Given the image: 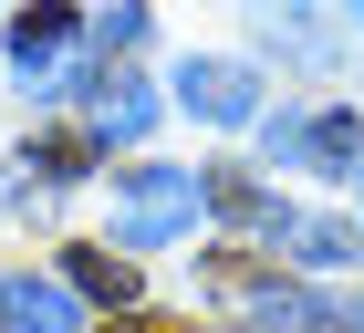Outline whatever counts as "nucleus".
Here are the masks:
<instances>
[{
  "instance_id": "f257e3e1",
  "label": "nucleus",
  "mask_w": 364,
  "mask_h": 333,
  "mask_svg": "<svg viewBox=\"0 0 364 333\" xmlns=\"http://www.w3.org/2000/svg\"><path fill=\"white\" fill-rule=\"evenodd\" d=\"M198 198H208V177H188V166H136L114 198V250H167L198 219Z\"/></svg>"
},
{
  "instance_id": "f03ea898",
  "label": "nucleus",
  "mask_w": 364,
  "mask_h": 333,
  "mask_svg": "<svg viewBox=\"0 0 364 333\" xmlns=\"http://www.w3.org/2000/svg\"><path fill=\"white\" fill-rule=\"evenodd\" d=\"M177 105H188V115H208V125H250V115H260V83L240 73V63L188 53V63H177Z\"/></svg>"
},
{
  "instance_id": "7ed1b4c3",
  "label": "nucleus",
  "mask_w": 364,
  "mask_h": 333,
  "mask_svg": "<svg viewBox=\"0 0 364 333\" xmlns=\"http://www.w3.org/2000/svg\"><path fill=\"white\" fill-rule=\"evenodd\" d=\"M63 42H73V11H63V0H31V11H11V63H21L31 83L63 63Z\"/></svg>"
},
{
  "instance_id": "20e7f679",
  "label": "nucleus",
  "mask_w": 364,
  "mask_h": 333,
  "mask_svg": "<svg viewBox=\"0 0 364 333\" xmlns=\"http://www.w3.org/2000/svg\"><path fill=\"white\" fill-rule=\"evenodd\" d=\"M146 125H156V94H146L136 73H105V94H94V136H114V146H136Z\"/></svg>"
},
{
  "instance_id": "39448f33",
  "label": "nucleus",
  "mask_w": 364,
  "mask_h": 333,
  "mask_svg": "<svg viewBox=\"0 0 364 333\" xmlns=\"http://www.w3.org/2000/svg\"><path fill=\"white\" fill-rule=\"evenodd\" d=\"M0 323L11 333H73V292L63 281H11L0 292Z\"/></svg>"
},
{
  "instance_id": "423d86ee",
  "label": "nucleus",
  "mask_w": 364,
  "mask_h": 333,
  "mask_svg": "<svg viewBox=\"0 0 364 333\" xmlns=\"http://www.w3.org/2000/svg\"><path fill=\"white\" fill-rule=\"evenodd\" d=\"M63 271L84 302H136V260H114V250H63Z\"/></svg>"
},
{
  "instance_id": "0eeeda50",
  "label": "nucleus",
  "mask_w": 364,
  "mask_h": 333,
  "mask_svg": "<svg viewBox=\"0 0 364 333\" xmlns=\"http://www.w3.org/2000/svg\"><path fill=\"white\" fill-rule=\"evenodd\" d=\"M281 250H302V260H364V229L354 219H281Z\"/></svg>"
},
{
  "instance_id": "6e6552de",
  "label": "nucleus",
  "mask_w": 364,
  "mask_h": 333,
  "mask_svg": "<svg viewBox=\"0 0 364 333\" xmlns=\"http://www.w3.org/2000/svg\"><path fill=\"white\" fill-rule=\"evenodd\" d=\"M250 333H333V302H312V292H260Z\"/></svg>"
},
{
  "instance_id": "1a4fd4ad",
  "label": "nucleus",
  "mask_w": 364,
  "mask_h": 333,
  "mask_svg": "<svg viewBox=\"0 0 364 333\" xmlns=\"http://www.w3.org/2000/svg\"><path fill=\"white\" fill-rule=\"evenodd\" d=\"M302 157H312V166H354V157H364V125H354V115H312Z\"/></svg>"
},
{
  "instance_id": "9d476101",
  "label": "nucleus",
  "mask_w": 364,
  "mask_h": 333,
  "mask_svg": "<svg viewBox=\"0 0 364 333\" xmlns=\"http://www.w3.org/2000/svg\"><path fill=\"white\" fill-rule=\"evenodd\" d=\"M208 208H229V219H260V229H281V208L250 188V177H229V166H208Z\"/></svg>"
},
{
  "instance_id": "9b49d317",
  "label": "nucleus",
  "mask_w": 364,
  "mask_h": 333,
  "mask_svg": "<svg viewBox=\"0 0 364 333\" xmlns=\"http://www.w3.org/2000/svg\"><path fill=\"white\" fill-rule=\"evenodd\" d=\"M136 42H146V11H136V0H125V11H105V21H94V53H136Z\"/></svg>"
},
{
  "instance_id": "f8f14e48",
  "label": "nucleus",
  "mask_w": 364,
  "mask_h": 333,
  "mask_svg": "<svg viewBox=\"0 0 364 333\" xmlns=\"http://www.w3.org/2000/svg\"><path fill=\"white\" fill-rule=\"evenodd\" d=\"M84 157H94L84 136H42V146H31V166H42V177H73V166H84Z\"/></svg>"
},
{
  "instance_id": "ddd939ff",
  "label": "nucleus",
  "mask_w": 364,
  "mask_h": 333,
  "mask_svg": "<svg viewBox=\"0 0 364 333\" xmlns=\"http://www.w3.org/2000/svg\"><path fill=\"white\" fill-rule=\"evenodd\" d=\"M114 333H177V323H114Z\"/></svg>"
},
{
  "instance_id": "4468645a",
  "label": "nucleus",
  "mask_w": 364,
  "mask_h": 333,
  "mask_svg": "<svg viewBox=\"0 0 364 333\" xmlns=\"http://www.w3.org/2000/svg\"><path fill=\"white\" fill-rule=\"evenodd\" d=\"M343 11H354V21H364V0H343Z\"/></svg>"
}]
</instances>
